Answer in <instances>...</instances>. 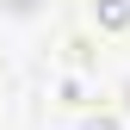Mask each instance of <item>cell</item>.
<instances>
[{"instance_id":"1","label":"cell","mask_w":130,"mask_h":130,"mask_svg":"<svg viewBox=\"0 0 130 130\" xmlns=\"http://www.w3.org/2000/svg\"><path fill=\"white\" fill-rule=\"evenodd\" d=\"M93 12H99L105 31H124L130 25V0H93Z\"/></svg>"},{"instance_id":"2","label":"cell","mask_w":130,"mask_h":130,"mask_svg":"<svg viewBox=\"0 0 130 130\" xmlns=\"http://www.w3.org/2000/svg\"><path fill=\"white\" fill-rule=\"evenodd\" d=\"M74 130H118V118H105V111H87V118H80Z\"/></svg>"}]
</instances>
